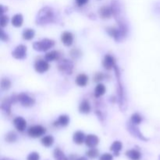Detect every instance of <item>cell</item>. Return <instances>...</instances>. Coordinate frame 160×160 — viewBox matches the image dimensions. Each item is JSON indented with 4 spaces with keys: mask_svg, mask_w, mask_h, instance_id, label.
I'll use <instances>...</instances> for the list:
<instances>
[{
    "mask_svg": "<svg viewBox=\"0 0 160 160\" xmlns=\"http://www.w3.org/2000/svg\"><path fill=\"white\" fill-rule=\"evenodd\" d=\"M34 69L39 73H45L49 69V64L47 60L40 59V60L36 61L34 63Z\"/></svg>",
    "mask_w": 160,
    "mask_h": 160,
    "instance_id": "obj_7",
    "label": "cell"
},
{
    "mask_svg": "<svg viewBox=\"0 0 160 160\" xmlns=\"http://www.w3.org/2000/svg\"><path fill=\"white\" fill-rule=\"evenodd\" d=\"M40 159V156L36 152H31L27 157V160H39Z\"/></svg>",
    "mask_w": 160,
    "mask_h": 160,
    "instance_id": "obj_30",
    "label": "cell"
},
{
    "mask_svg": "<svg viewBox=\"0 0 160 160\" xmlns=\"http://www.w3.org/2000/svg\"><path fill=\"white\" fill-rule=\"evenodd\" d=\"M14 99H15L14 98H12V99H11V98H6V99L2 102V106H1L2 109L4 111H6V112H10L11 104L15 102L14 101Z\"/></svg>",
    "mask_w": 160,
    "mask_h": 160,
    "instance_id": "obj_21",
    "label": "cell"
},
{
    "mask_svg": "<svg viewBox=\"0 0 160 160\" xmlns=\"http://www.w3.org/2000/svg\"><path fill=\"white\" fill-rule=\"evenodd\" d=\"M126 156L130 160H141L142 159V154L136 149L128 150L126 152Z\"/></svg>",
    "mask_w": 160,
    "mask_h": 160,
    "instance_id": "obj_15",
    "label": "cell"
},
{
    "mask_svg": "<svg viewBox=\"0 0 160 160\" xmlns=\"http://www.w3.org/2000/svg\"><path fill=\"white\" fill-rule=\"evenodd\" d=\"M70 122V118L67 115H61L58 119L57 123L62 127H66L69 124Z\"/></svg>",
    "mask_w": 160,
    "mask_h": 160,
    "instance_id": "obj_25",
    "label": "cell"
},
{
    "mask_svg": "<svg viewBox=\"0 0 160 160\" xmlns=\"http://www.w3.org/2000/svg\"><path fill=\"white\" fill-rule=\"evenodd\" d=\"M6 141L9 143H13L17 141V135L14 132H9L6 135Z\"/></svg>",
    "mask_w": 160,
    "mask_h": 160,
    "instance_id": "obj_28",
    "label": "cell"
},
{
    "mask_svg": "<svg viewBox=\"0 0 160 160\" xmlns=\"http://www.w3.org/2000/svg\"><path fill=\"white\" fill-rule=\"evenodd\" d=\"M54 15L52 10L50 8L45 7L39 12L37 17V23H38L39 24H46L52 21Z\"/></svg>",
    "mask_w": 160,
    "mask_h": 160,
    "instance_id": "obj_1",
    "label": "cell"
},
{
    "mask_svg": "<svg viewBox=\"0 0 160 160\" xmlns=\"http://www.w3.org/2000/svg\"><path fill=\"white\" fill-rule=\"evenodd\" d=\"M58 68H59V71L62 72V73L70 75L71 74L72 71H73V62L68 59H63L59 62Z\"/></svg>",
    "mask_w": 160,
    "mask_h": 160,
    "instance_id": "obj_4",
    "label": "cell"
},
{
    "mask_svg": "<svg viewBox=\"0 0 160 160\" xmlns=\"http://www.w3.org/2000/svg\"><path fill=\"white\" fill-rule=\"evenodd\" d=\"M102 79H103V75L102 73H96V74L95 75V77H94V80H95V81H96V82L102 81Z\"/></svg>",
    "mask_w": 160,
    "mask_h": 160,
    "instance_id": "obj_33",
    "label": "cell"
},
{
    "mask_svg": "<svg viewBox=\"0 0 160 160\" xmlns=\"http://www.w3.org/2000/svg\"><path fill=\"white\" fill-rule=\"evenodd\" d=\"M112 14V9L109 6H102L99 9V15L102 19L110 18Z\"/></svg>",
    "mask_w": 160,
    "mask_h": 160,
    "instance_id": "obj_12",
    "label": "cell"
},
{
    "mask_svg": "<svg viewBox=\"0 0 160 160\" xmlns=\"http://www.w3.org/2000/svg\"><path fill=\"white\" fill-rule=\"evenodd\" d=\"M85 135L82 131H77L74 133L73 137V142L77 145H81V144L84 143L85 142Z\"/></svg>",
    "mask_w": 160,
    "mask_h": 160,
    "instance_id": "obj_14",
    "label": "cell"
},
{
    "mask_svg": "<svg viewBox=\"0 0 160 160\" xmlns=\"http://www.w3.org/2000/svg\"><path fill=\"white\" fill-rule=\"evenodd\" d=\"M102 64L105 69H106L108 70H110L115 67V59L110 55H106L105 56L104 59H103Z\"/></svg>",
    "mask_w": 160,
    "mask_h": 160,
    "instance_id": "obj_10",
    "label": "cell"
},
{
    "mask_svg": "<svg viewBox=\"0 0 160 160\" xmlns=\"http://www.w3.org/2000/svg\"><path fill=\"white\" fill-rule=\"evenodd\" d=\"M77 160H88V158H86V157H80V158H78Z\"/></svg>",
    "mask_w": 160,
    "mask_h": 160,
    "instance_id": "obj_36",
    "label": "cell"
},
{
    "mask_svg": "<svg viewBox=\"0 0 160 160\" xmlns=\"http://www.w3.org/2000/svg\"><path fill=\"white\" fill-rule=\"evenodd\" d=\"M99 160H113V156L110 153H104L100 156Z\"/></svg>",
    "mask_w": 160,
    "mask_h": 160,
    "instance_id": "obj_31",
    "label": "cell"
},
{
    "mask_svg": "<svg viewBox=\"0 0 160 160\" xmlns=\"http://www.w3.org/2000/svg\"><path fill=\"white\" fill-rule=\"evenodd\" d=\"M13 124L17 131H20V132H23V131L26 129L27 122H26V120L23 118V117H17V118L14 119Z\"/></svg>",
    "mask_w": 160,
    "mask_h": 160,
    "instance_id": "obj_9",
    "label": "cell"
},
{
    "mask_svg": "<svg viewBox=\"0 0 160 160\" xmlns=\"http://www.w3.org/2000/svg\"><path fill=\"white\" fill-rule=\"evenodd\" d=\"M53 156H54L55 160H69V158L59 148H55L53 152Z\"/></svg>",
    "mask_w": 160,
    "mask_h": 160,
    "instance_id": "obj_17",
    "label": "cell"
},
{
    "mask_svg": "<svg viewBox=\"0 0 160 160\" xmlns=\"http://www.w3.org/2000/svg\"><path fill=\"white\" fill-rule=\"evenodd\" d=\"M11 87V81L8 78H2L1 81V88L6 91Z\"/></svg>",
    "mask_w": 160,
    "mask_h": 160,
    "instance_id": "obj_27",
    "label": "cell"
},
{
    "mask_svg": "<svg viewBox=\"0 0 160 160\" xmlns=\"http://www.w3.org/2000/svg\"><path fill=\"white\" fill-rule=\"evenodd\" d=\"M75 1H76L78 6H82L88 2V0H75Z\"/></svg>",
    "mask_w": 160,
    "mask_h": 160,
    "instance_id": "obj_34",
    "label": "cell"
},
{
    "mask_svg": "<svg viewBox=\"0 0 160 160\" xmlns=\"http://www.w3.org/2000/svg\"><path fill=\"white\" fill-rule=\"evenodd\" d=\"M0 38H1L2 41H5V42H6V41L8 40L7 34H5V32L3 31V30H1V36H0Z\"/></svg>",
    "mask_w": 160,
    "mask_h": 160,
    "instance_id": "obj_35",
    "label": "cell"
},
{
    "mask_svg": "<svg viewBox=\"0 0 160 160\" xmlns=\"http://www.w3.org/2000/svg\"><path fill=\"white\" fill-rule=\"evenodd\" d=\"M98 155H99V152H98V150L95 148H90V149L86 152V156L91 159H95V158L98 157Z\"/></svg>",
    "mask_w": 160,
    "mask_h": 160,
    "instance_id": "obj_26",
    "label": "cell"
},
{
    "mask_svg": "<svg viewBox=\"0 0 160 160\" xmlns=\"http://www.w3.org/2000/svg\"><path fill=\"white\" fill-rule=\"evenodd\" d=\"M88 82V77L84 73H81L76 78V83L80 87H85Z\"/></svg>",
    "mask_w": 160,
    "mask_h": 160,
    "instance_id": "obj_16",
    "label": "cell"
},
{
    "mask_svg": "<svg viewBox=\"0 0 160 160\" xmlns=\"http://www.w3.org/2000/svg\"><path fill=\"white\" fill-rule=\"evenodd\" d=\"M17 101L23 106H31L34 104V99L27 94L22 93L17 95Z\"/></svg>",
    "mask_w": 160,
    "mask_h": 160,
    "instance_id": "obj_6",
    "label": "cell"
},
{
    "mask_svg": "<svg viewBox=\"0 0 160 160\" xmlns=\"http://www.w3.org/2000/svg\"><path fill=\"white\" fill-rule=\"evenodd\" d=\"M8 17L7 16H5L4 14H2V17H1V27L2 28H4L5 26H6L8 23Z\"/></svg>",
    "mask_w": 160,
    "mask_h": 160,
    "instance_id": "obj_32",
    "label": "cell"
},
{
    "mask_svg": "<svg viewBox=\"0 0 160 160\" xmlns=\"http://www.w3.org/2000/svg\"><path fill=\"white\" fill-rule=\"evenodd\" d=\"M79 111L81 113H88L91 111V106L89 104L88 101L87 100H84L80 104L79 106Z\"/></svg>",
    "mask_w": 160,
    "mask_h": 160,
    "instance_id": "obj_19",
    "label": "cell"
},
{
    "mask_svg": "<svg viewBox=\"0 0 160 160\" xmlns=\"http://www.w3.org/2000/svg\"><path fill=\"white\" fill-rule=\"evenodd\" d=\"M61 41L66 46H70L73 44V36L69 31H65L61 35Z\"/></svg>",
    "mask_w": 160,
    "mask_h": 160,
    "instance_id": "obj_11",
    "label": "cell"
},
{
    "mask_svg": "<svg viewBox=\"0 0 160 160\" xmlns=\"http://www.w3.org/2000/svg\"><path fill=\"white\" fill-rule=\"evenodd\" d=\"M23 22V16L20 13H17L14 15L12 18V24L16 28H20L22 26Z\"/></svg>",
    "mask_w": 160,
    "mask_h": 160,
    "instance_id": "obj_18",
    "label": "cell"
},
{
    "mask_svg": "<svg viewBox=\"0 0 160 160\" xmlns=\"http://www.w3.org/2000/svg\"><path fill=\"white\" fill-rule=\"evenodd\" d=\"M123 148V145L120 141H116L113 143L110 146V151L112 152L115 156H120V152L122 150Z\"/></svg>",
    "mask_w": 160,
    "mask_h": 160,
    "instance_id": "obj_13",
    "label": "cell"
},
{
    "mask_svg": "<svg viewBox=\"0 0 160 160\" xmlns=\"http://www.w3.org/2000/svg\"><path fill=\"white\" fill-rule=\"evenodd\" d=\"M84 142H85L86 145L90 148H95L99 142V139L95 134H88V136H86Z\"/></svg>",
    "mask_w": 160,
    "mask_h": 160,
    "instance_id": "obj_8",
    "label": "cell"
},
{
    "mask_svg": "<svg viewBox=\"0 0 160 160\" xmlns=\"http://www.w3.org/2000/svg\"><path fill=\"white\" fill-rule=\"evenodd\" d=\"M12 56L17 59H23L27 56V47L23 45H17L12 51Z\"/></svg>",
    "mask_w": 160,
    "mask_h": 160,
    "instance_id": "obj_5",
    "label": "cell"
},
{
    "mask_svg": "<svg viewBox=\"0 0 160 160\" xmlns=\"http://www.w3.org/2000/svg\"><path fill=\"white\" fill-rule=\"evenodd\" d=\"M59 55V52L57 51H52L50 52H48L46 55H45V60H47L48 62H52V61H54L56 59H58Z\"/></svg>",
    "mask_w": 160,
    "mask_h": 160,
    "instance_id": "obj_23",
    "label": "cell"
},
{
    "mask_svg": "<svg viewBox=\"0 0 160 160\" xmlns=\"http://www.w3.org/2000/svg\"><path fill=\"white\" fill-rule=\"evenodd\" d=\"M41 142H42V145L43 146L48 148V147H51L53 145V143H54V138H53L52 136L47 135L42 138V140H41Z\"/></svg>",
    "mask_w": 160,
    "mask_h": 160,
    "instance_id": "obj_20",
    "label": "cell"
},
{
    "mask_svg": "<svg viewBox=\"0 0 160 160\" xmlns=\"http://www.w3.org/2000/svg\"><path fill=\"white\" fill-rule=\"evenodd\" d=\"M45 132H46V130L44 127L40 126V125H36V126H33L29 128L28 134L31 138H40L42 135H44Z\"/></svg>",
    "mask_w": 160,
    "mask_h": 160,
    "instance_id": "obj_3",
    "label": "cell"
},
{
    "mask_svg": "<svg viewBox=\"0 0 160 160\" xmlns=\"http://www.w3.org/2000/svg\"><path fill=\"white\" fill-rule=\"evenodd\" d=\"M55 45V42L52 39L45 38L39 42H36L33 44V48L34 50L38 52H45L52 48Z\"/></svg>",
    "mask_w": 160,
    "mask_h": 160,
    "instance_id": "obj_2",
    "label": "cell"
},
{
    "mask_svg": "<svg viewBox=\"0 0 160 160\" xmlns=\"http://www.w3.org/2000/svg\"><path fill=\"white\" fill-rule=\"evenodd\" d=\"M1 160H14V159H11L9 158H2Z\"/></svg>",
    "mask_w": 160,
    "mask_h": 160,
    "instance_id": "obj_37",
    "label": "cell"
},
{
    "mask_svg": "<svg viewBox=\"0 0 160 160\" xmlns=\"http://www.w3.org/2000/svg\"><path fill=\"white\" fill-rule=\"evenodd\" d=\"M106 89L104 84H98L95 89V96L96 98H99V97L102 96L105 92H106Z\"/></svg>",
    "mask_w": 160,
    "mask_h": 160,
    "instance_id": "obj_22",
    "label": "cell"
},
{
    "mask_svg": "<svg viewBox=\"0 0 160 160\" xmlns=\"http://www.w3.org/2000/svg\"><path fill=\"white\" fill-rule=\"evenodd\" d=\"M142 117H141L138 113H134L131 116V121L134 124H139V123L142 122Z\"/></svg>",
    "mask_w": 160,
    "mask_h": 160,
    "instance_id": "obj_29",
    "label": "cell"
},
{
    "mask_svg": "<svg viewBox=\"0 0 160 160\" xmlns=\"http://www.w3.org/2000/svg\"><path fill=\"white\" fill-rule=\"evenodd\" d=\"M34 36V31L31 28L25 29L23 31V38L24 40H31Z\"/></svg>",
    "mask_w": 160,
    "mask_h": 160,
    "instance_id": "obj_24",
    "label": "cell"
}]
</instances>
